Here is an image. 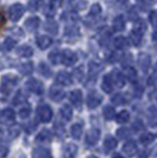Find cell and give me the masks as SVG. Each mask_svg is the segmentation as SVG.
I'll return each mask as SVG.
<instances>
[{"mask_svg": "<svg viewBox=\"0 0 157 158\" xmlns=\"http://www.w3.org/2000/svg\"><path fill=\"white\" fill-rule=\"evenodd\" d=\"M26 89L36 94H41L44 92V85L38 79H30L26 83Z\"/></svg>", "mask_w": 157, "mask_h": 158, "instance_id": "5", "label": "cell"}, {"mask_svg": "<svg viewBox=\"0 0 157 158\" xmlns=\"http://www.w3.org/2000/svg\"><path fill=\"white\" fill-rule=\"evenodd\" d=\"M32 158H52V155L45 148H37L33 150Z\"/></svg>", "mask_w": 157, "mask_h": 158, "instance_id": "20", "label": "cell"}, {"mask_svg": "<svg viewBox=\"0 0 157 158\" xmlns=\"http://www.w3.org/2000/svg\"><path fill=\"white\" fill-rule=\"evenodd\" d=\"M77 152H78V148L74 144H67L64 148V158H76L77 157Z\"/></svg>", "mask_w": 157, "mask_h": 158, "instance_id": "18", "label": "cell"}, {"mask_svg": "<svg viewBox=\"0 0 157 158\" xmlns=\"http://www.w3.org/2000/svg\"><path fill=\"white\" fill-rule=\"evenodd\" d=\"M20 135V126L14 125L6 130H0V137L4 139H14Z\"/></svg>", "mask_w": 157, "mask_h": 158, "instance_id": "7", "label": "cell"}, {"mask_svg": "<svg viewBox=\"0 0 157 158\" xmlns=\"http://www.w3.org/2000/svg\"><path fill=\"white\" fill-rule=\"evenodd\" d=\"M155 138H156V136H155L154 133H151V132H146V133H143V135L141 136L139 140H141V143H142V144L149 145L155 140Z\"/></svg>", "mask_w": 157, "mask_h": 158, "instance_id": "29", "label": "cell"}, {"mask_svg": "<svg viewBox=\"0 0 157 158\" xmlns=\"http://www.w3.org/2000/svg\"><path fill=\"white\" fill-rule=\"evenodd\" d=\"M82 133H83V125L76 123L71 126V136L74 139H79L82 137Z\"/></svg>", "mask_w": 157, "mask_h": 158, "instance_id": "28", "label": "cell"}, {"mask_svg": "<svg viewBox=\"0 0 157 158\" xmlns=\"http://www.w3.org/2000/svg\"><path fill=\"white\" fill-rule=\"evenodd\" d=\"M129 135H130V131H129L126 127H121V129H118L117 130V136L119 139L126 138Z\"/></svg>", "mask_w": 157, "mask_h": 158, "instance_id": "46", "label": "cell"}, {"mask_svg": "<svg viewBox=\"0 0 157 158\" xmlns=\"http://www.w3.org/2000/svg\"><path fill=\"white\" fill-rule=\"evenodd\" d=\"M73 77L77 79V80H82V79H83L84 73H83V67H82V66H79V67L73 70Z\"/></svg>", "mask_w": 157, "mask_h": 158, "instance_id": "47", "label": "cell"}, {"mask_svg": "<svg viewBox=\"0 0 157 158\" xmlns=\"http://www.w3.org/2000/svg\"><path fill=\"white\" fill-rule=\"evenodd\" d=\"M87 158H96V157H95V156H89Z\"/></svg>", "mask_w": 157, "mask_h": 158, "instance_id": "60", "label": "cell"}, {"mask_svg": "<svg viewBox=\"0 0 157 158\" xmlns=\"http://www.w3.org/2000/svg\"><path fill=\"white\" fill-rule=\"evenodd\" d=\"M102 12V7L99 4H93L90 8V15L91 17H96V15H98L99 13Z\"/></svg>", "mask_w": 157, "mask_h": 158, "instance_id": "44", "label": "cell"}, {"mask_svg": "<svg viewBox=\"0 0 157 158\" xmlns=\"http://www.w3.org/2000/svg\"><path fill=\"white\" fill-rule=\"evenodd\" d=\"M23 14H24V6L19 2L13 4L8 10V15L12 21H18L23 17Z\"/></svg>", "mask_w": 157, "mask_h": 158, "instance_id": "4", "label": "cell"}, {"mask_svg": "<svg viewBox=\"0 0 157 158\" xmlns=\"http://www.w3.org/2000/svg\"><path fill=\"white\" fill-rule=\"evenodd\" d=\"M125 27V21H124V18H123V15H118L113 20V30L116 31V32H121V31H123Z\"/></svg>", "mask_w": 157, "mask_h": 158, "instance_id": "26", "label": "cell"}, {"mask_svg": "<svg viewBox=\"0 0 157 158\" xmlns=\"http://www.w3.org/2000/svg\"><path fill=\"white\" fill-rule=\"evenodd\" d=\"M152 155H154V157H157V146H156V149L152 151Z\"/></svg>", "mask_w": 157, "mask_h": 158, "instance_id": "57", "label": "cell"}, {"mask_svg": "<svg viewBox=\"0 0 157 158\" xmlns=\"http://www.w3.org/2000/svg\"><path fill=\"white\" fill-rule=\"evenodd\" d=\"M19 71L21 72V74H24V76H28V74H31V73L33 72L32 63H30V61H26V63L21 64V65L19 66Z\"/></svg>", "mask_w": 157, "mask_h": 158, "instance_id": "31", "label": "cell"}, {"mask_svg": "<svg viewBox=\"0 0 157 158\" xmlns=\"http://www.w3.org/2000/svg\"><path fill=\"white\" fill-rule=\"evenodd\" d=\"M111 100L115 105H123V104H125V102H126V99L124 98V96H123L122 93H116V94L112 97Z\"/></svg>", "mask_w": 157, "mask_h": 158, "instance_id": "37", "label": "cell"}, {"mask_svg": "<svg viewBox=\"0 0 157 158\" xmlns=\"http://www.w3.org/2000/svg\"><path fill=\"white\" fill-rule=\"evenodd\" d=\"M49 59L51 60V63H52L53 65H57L59 64V61H60V52L59 51H53L49 54Z\"/></svg>", "mask_w": 157, "mask_h": 158, "instance_id": "41", "label": "cell"}, {"mask_svg": "<svg viewBox=\"0 0 157 158\" xmlns=\"http://www.w3.org/2000/svg\"><path fill=\"white\" fill-rule=\"evenodd\" d=\"M17 53H18V56L23 57V58H30L33 56V50L32 47H30L28 45H23L18 48Z\"/></svg>", "mask_w": 157, "mask_h": 158, "instance_id": "25", "label": "cell"}, {"mask_svg": "<svg viewBox=\"0 0 157 158\" xmlns=\"http://www.w3.org/2000/svg\"><path fill=\"white\" fill-rule=\"evenodd\" d=\"M138 66H139V69L143 71V72H146L148 71V69H149V66H150V56H148V54H145V53H141L139 56H138Z\"/></svg>", "mask_w": 157, "mask_h": 158, "instance_id": "11", "label": "cell"}, {"mask_svg": "<svg viewBox=\"0 0 157 158\" xmlns=\"http://www.w3.org/2000/svg\"><path fill=\"white\" fill-rule=\"evenodd\" d=\"M37 45L41 50H46L47 47H50L52 45V39L49 35H39L37 38Z\"/></svg>", "mask_w": 157, "mask_h": 158, "instance_id": "21", "label": "cell"}, {"mask_svg": "<svg viewBox=\"0 0 157 158\" xmlns=\"http://www.w3.org/2000/svg\"><path fill=\"white\" fill-rule=\"evenodd\" d=\"M142 93H143V89H142L141 86H136V87H135V96H136V97H141Z\"/></svg>", "mask_w": 157, "mask_h": 158, "instance_id": "52", "label": "cell"}, {"mask_svg": "<svg viewBox=\"0 0 157 158\" xmlns=\"http://www.w3.org/2000/svg\"><path fill=\"white\" fill-rule=\"evenodd\" d=\"M148 84H149V85H151V86H157V78H156V77H154V76H152V77H150V78H149V80H148Z\"/></svg>", "mask_w": 157, "mask_h": 158, "instance_id": "53", "label": "cell"}, {"mask_svg": "<svg viewBox=\"0 0 157 158\" xmlns=\"http://www.w3.org/2000/svg\"><path fill=\"white\" fill-rule=\"evenodd\" d=\"M30 114H31V107H30L28 105L24 106V107H21V109H20V111H19L20 118L26 119V118L30 117Z\"/></svg>", "mask_w": 157, "mask_h": 158, "instance_id": "42", "label": "cell"}, {"mask_svg": "<svg viewBox=\"0 0 157 158\" xmlns=\"http://www.w3.org/2000/svg\"><path fill=\"white\" fill-rule=\"evenodd\" d=\"M126 78L132 83H135L137 80V71L132 67H126Z\"/></svg>", "mask_w": 157, "mask_h": 158, "instance_id": "36", "label": "cell"}, {"mask_svg": "<svg viewBox=\"0 0 157 158\" xmlns=\"http://www.w3.org/2000/svg\"><path fill=\"white\" fill-rule=\"evenodd\" d=\"M14 46H15V40L12 39V38H6L4 44H2V48L5 51H11Z\"/></svg>", "mask_w": 157, "mask_h": 158, "instance_id": "39", "label": "cell"}, {"mask_svg": "<svg viewBox=\"0 0 157 158\" xmlns=\"http://www.w3.org/2000/svg\"><path fill=\"white\" fill-rule=\"evenodd\" d=\"M116 146H117V140H116V138H113L112 136H108V137L105 138L104 148H105V151L106 152L113 150Z\"/></svg>", "mask_w": 157, "mask_h": 158, "instance_id": "27", "label": "cell"}, {"mask_svg": "<svg viewBox=\"0 0 157 158\" xmlns=\"http://www.w3.org/2000/svg\"><path fill=\"white\" fill-rule=\"evenodd\" d=\"M148 122L150 126H157V107L155 106L148 109Z\"/></svg>", "mask_w": 157, "mask_h": 158, "instance_id": "22", "label": "cell"}, {"mask_svg": "<svg viewBox=\"0 0 157 158\" xmlns=\"http://www.w3.org/2000/svg\"><path fill=\"white\" fill-rule=\"evenodd\" d=\"M126 39H125L124 37H117L116 39L113 40V45L115 47L117 48V50H123L125 46H126Z\"/></svg>", "mask_w": 157, "mask_h": 158, "instance_id": "34", "label": "cell"}, {"mask_svg": "<svg viewBox=\"0 0 157 158\" xmlns=\"http://www.w3.org/2000/svg\"><path fill=\"white\" fill-rule=\"evenodd\" d=\"M155 71L157 72V64H156V66H155Z\"/></svg>", "mask_w": 157, "mask_h": 158, "instance_id": "61", "label": "cell"}, {"mask_svg": "<svg viewBox=\"0 0 157 158\" xmlns=\"http://www.w3.org/2000/svg\"><path fill=\"white\" fill-rule=\"evenodd\" d=\"M132 129H134L135 131H141V130H143V129H144L143 123H142L141 120L135 122V123H134V125H132Z\"/></svg>", "mask_w": 157, "mask_h": 158, "instance_id": "50", "label": "cell"}, {"mask_svg": "<svg viewBox=\"0 0 157 158\" xmlns=\"http://www.w3.org/2000/svg\"><path fill=\"white\" fill-rule=\"evenodd\" d=\"M14 119H15V113L12 109H4L0 112V120L2 123L10 124V123H13Z\"/></svg>", "mask_w": 157, "mask_h": 158, "instance_id": "9", "label": "cell"}, {"mask_svg": "<svg viewBox=\"0 0 157 158\" xmlns=\"http://www.w3.org/2000/svg\"><path fill=\"white\" fill-rule=\"evenodd\" d=\"M123 151L126 156H135L136 155V152H137V145L135 142H132V140H129V142H126L124 145H123Z\"/></svg>", "mask_w": 157, "mask_h": 158, "instance_id": "19", "label": "cell"}, {"mask_svg": "<svg viewBox=\"0 0 157 158\" xmlns=\"http://www.w3.org/2000/svg\"><path fill=\"white\" fill-rule=\"evenodd\" d=\"M39 24H40L39 18H37V17H31V18H28V19L25 21V27H26L28 31H34V30L38 28Z\"/></svg>", "mask_w": 157, "mask_h": 158, "instance_id": "23", "label": "cell"}, {"mask_svg": "<svg viewBox=\"0 0 157 158\" xmlns=\"http://www.w3.org/2000/svg\"><path fill=\"white\" fill-rule=\"evenodd\" d=\"M79 30L77 26H69L65 30V35L67 37H73V35H79Z\"/></svg>", "mask_w": 157, "mask_h": 158, "instance_id": "43", "label": "cell"}, {"mask_svg": "<svg viewBox=\"0 0 157 158\" xmlns=\"http://www.w3.org/2000/svg\"><path fill=\"white\" fill-rule=\"evenodd\" d=\"M37 114H38V118L43 122V123H49L51 122V119L53 117V113L51 107L46 104H43V105H39L38 109H37Z\"/></svg>", "mask_w": 157, "mask_h": 158, "instance_id": "2", "label": "cell"}, {"mask_svg": "<svg viewBox=\"0 0 157 158\" xmlns=\"http://www.w3.org/2000/svg\"><path fill=\"white\" fill-rule=\"evenodd\" d=\"M58 28H59V26L56 21H47L45 24L46 31L50 33H53V34H57V33H58Z\"/></svg>", "mask_w": 157, "mask_h": 158, "instance_id": "33", "label": "cell"}, {"mask_svg": "<svg viewBox=\"0 0 157 158\" xmlns=\"http://www.w3.org/2000/svg\"><path fill=\"white\" fill-rule=\"evenodd\" d=\"M112 158H124V157H123L122 155H119V153H115V155H113V157H112Z\"/></svg>", "mask_w": 157, "mask_h": 158, "instance_id": "56", "label": "cell"}, {"mask_svg": "<svg viewBox=\"0 0 157 158\" xmlns=\"http://www.w3.org/2000/svg\"><path fill=\"white\" fill-rule=\"evenodd\" d=\"M4 24H5V17H4V14L0 12V28L4 26Z\"/></svg>", "mask_w": 157, "mask_h": 158, "instance_id": "54", "label": "cell"}, {"mask_svg": "<svg viewBox=\"0 0 157 158\" xmlns=\"http://www.w3.org/2000/svg\"><path fill=\"white\" fill-rule=\"evenodd\" d=\"M129 119H130V113L126 111V110H123V111H121L117 114V122L119 124H125V123H128Z\"/></svg>", "mask_w": 157, "mask_h": 158, "instance_id": "32", "label": "cell"}, {"mask_svg": "<svg viewBox=\"0 0 157 158\" xmlns=\"http://www.w3.org/2000/svg\"><path fill=\"white\" fill-rule=\"evenodd\" d=\"M71 5L73 8L80 11V10H84L86 7V1L85 0H72Z\"/></svg>", "mask_w": 157, "mask_h": 158, "instance_id": "40", "label": "cell"}, {"mask_svg": "<svg viewBox=\"0 0 157 158\" xmlns=\"http://www.w3.org/2000/svg\"><path fill=\"white\" fill-rule=\"evenodd\" d=\"M60 61L66 66H72L77 61V54L71 50H63L60 52Z\"/></svg>", "mask_w": 157, "mask_h": 158, "instance_id": "3", "label": "cell"}, {"mask_svg": "<svg viewBox=\"0 0 157 158\" xmlns=\"http://www.w3.org/2000/svg\"><path fill=\"white\" fill-rule=\"evenodd\" d=\"M25 99H26V97L24 96V93L21 92V91H19V92H18L17 94H15V96H14L13 104H14V105H18V104H20V103L25 102Z\"/></svg>", "mask_w": 157, "mask_h": 158, "instance_id": "45", "label": "cell"}, {"mask_svg": "<svg viewBox=\"0 0 157 158\" xmlns=\"http://www.w3.org/2000/svg\"><path fill=\"white\" fill-rule=\"evenodd\" d=\"M149 21L154 27H157V12H151L149 15Z\"/></svg>", "mask_w": 157, "mask_h": 158, "instance_id": "48", "label": "cell"}, {"mask_svg": "<svg viewBox=\"0 0 157 158\" xmlns=\"http://www.w3.org/2000/svg\"><path fill=\"white\" fill-rule=\"evenodd\" d=\"M19 79L18 77H15L13 74H6L2 77V80H1V86H0V91L1 93H5V94H8V93L12 91L14 86L18 84Z\"/></svg>", "mask_w": 157, "mask_h": 158, "instance_id": "1", "label": "cell"}, {"mask_svg": "<svg viewBox=\"0 0 157 158\" xmlns=\"http://www.w3.org/2000/svg\"><path fill=\"white\" fill-rule=\"evenodd\" d=\"M111 78H112V81H113V84L118 87H123L125 85V77L124 74L122 72H119L117 70H115L111 74Z\"/></svg>", "mask_w": 157, "mask_h": 158, "instance_id": "17", "label": "cell"}, {"mask_svg": "<svg viewBox=\"0 0 157 158\" xmlns=\"http://www.w3.org/2000/svg\"><path fill=\"white\" fill-rule=\"evenodd\" d=\"M138 1H139V2H142V4H144V2H146L148 0H138Z\"/></svg>", "mask_w": 157, "mask_h": 158, "instance_id": "58", "label": "cell"}, {"mask_svg": "<svg viewBox=\"0 0 157 158\" xmlns=\"http://www.w3.org/2000/svg\"><path fill=\"white\" fill-rule=\"evenodd\" d=\"M102 100H103V97L97 91H91V92L87 94L86 103H87V106L90 109H96V107H98L100 105Z\"/></svg>", "mask_w": 157, "mask_h": 158, "instance_id": "6", "label": "cell"}, {"mask_svg": "<svg viewBox=\"0 0 157 158\" xmlns=\"http://www.w3.org/2000/svg\"><path fill=\"white\" fill-rule=\"evenodd\" d=\"M142 37H143V30L139 28L138 26L136 27V28H134L130 32V41L134 45H136V46L141 44Z\"/></svg>", "mask_w": 157, "mask_h": 158, "instance_id": "13", "label": "cell"}, {"mask_svg": "<svg viewBox=\"0 0 157 158\" xmlns=\"http://www.w3.org/2000/svg\"><path fill=\"white\" fill-rule=\"evenodd\" d=\"M102 89L105 93H110L113 90V81H112L111 74H105L102 80Z\"/></svg>", "mask_w": 157, "mask_h": 158, "instance_id": "15", "label": "cell"}, {"mask_svg": "<svg viewBox=\"0 0 157 158\" xmlns=\"http://www.w3.org/2000/svg\"><path fill=\"white\" fill-rule=\"evenodd\" d=\"M117 1H119V2H124L125 0H117Z\"/></svg>", "mask_w": 157, "mask_h": 158, "instance_id": "59", "label": "cell"}, {"mask_svg": "<svg viewBox=\"0 0 157 158\" xmlns=\"http://www.w3.org/2000/svg\"><path fill=\"white\" fill-rule=\"evenodd\" d=\"M51 139H52V132L47 129L41 130L36 137V140L38 143H49V142H51Z\"/></svg>", "mask_w": 157, "mask_h": 158, "instance_id": "16", "label": "cell"}, {"mask_svg": "<svg viewBox=\"0 0 157 158\" xmlns=\"http://www.w3.org/2000/svg\"><path fill=\"white\" fill-rule=\"evenodd\" d=\"M103 116L106 120H112V119L116 117V112H115V109L110 105H106L103 110Z\"/></svg>", "mask_w": 157, "mask_h": 158, "instance_id": "30", "label": "cell"}, {"mask_svg": "<svg viewBox=\"0 0 157 158\" xmlns=\"http://www.w3.org/2000/svg\"><path fill=\"white\" fill-rule=\"evenodd\" d=\"M56 81H57V84L62 86H69L72 84V77L65 71H62V72H59L57 74Z\"/></svg>", "mask_w": 157, "mask_h": 158, "instance_id": "10", "label": "cell"}, {"mask_svg": "<svg viewBox=\"0 0 157 158\" xmlns=\"http://www.w3.org/2000/svg\"><path fill=\"white\" fill-rule=\"evenodd\" d=\"M70 102L72 103V105L76 107H80L82 103H83V93L79 90H73L70 93Z\"/></svg>", "mask_w": 157, "mask_h": 158, "instance_id": "12", "label": "cell"}, {"mask_svg": "<svg viewBox=\"0 0 157 158\" xmlns=\"http://www.w3.org/2000/svg\"><path fill=\"white\" fill-rule=\"evenodd\" d=\"M99 138H100V131H99L98 129H91L90 131L87 132V135H86V138H85V142L87 145H96L98 143Z\"/></svg>", "mask_w": 157, "mask_h": 158, "instance_id": "8", "label": "cell"}, {"mask_svg": "<svg viewBox=\"0 0 157 158\" xmlns=\"http://www.w3.org/2000/svg\"><path fill=\"white\" fill-rule=\"evenodd\" d=\"M60 116H62V118L64 119V120L69 122L72 118V116H73V110H72L71 106L70 105L62 106V109H60Z\"/></svg>", "mask_w": 157, "mask_h": 158, "instance_id": "24", "label": "cell"}, {"mask_svg": "<svg viewBox=\"0 0 157 158\" xmlns=\"http://www.w3.org/2000/svg\"><path fill=\"white\" fill-rule=\"evenodd\" d=\"M8 155V148L0 143V158H5Z\"/></svg>", "mask_w": 157, "mask_h": 158, "instance_id": "49", "label": "cell"}, {"mask_svg": "<svg viewBox=\"0 0 157 158\" xmlns=\"http://www.w3.org/2000/svg\"><path fill=\"white\" fill-rule=\"evenodd\" d=\"M148 157H149L148 152L143 151V152H139V153H138V157L137 158H148Z\"/></svg>", "mask_w": 157, "mask_h": 158, "instance_id": "55", "label": "cell"}, {"mask_svg": "<svg viewBox=\"0 0 157 158\" xmlns=\"http://www.w3.org/2000/svg\"><path fill=\"white\" fill-rule=\"evenodd\" d=\"M50 98L54 102H60V100L65 98V92H64V90H62L59 87L52 86L51 90H50Z\"/></svg>", "mask_w": 157, "mask_h": 158, "instance_id": "14", "label": "cell"}, {"mask_svg": "<svg viewBox=\"0 0 157 158\" xmlns=\"http://www.w3.org/2000/svg\"><path fill=\"white\" fill-rule=\"evenodd\" d=\"M39 72L41 76H44L46 78L51 76V70H50V67L46 65L45 63H40L39 64Z\"/></svg>", "mask_w": 157, "mask_h": 158, "instance_id": "38", "label": "cell"}, {"mask_svg": "<svg viewBox=\"0 0 157 158\" xmlns=\"http://www.w3.org/2000/svg\"><path fill=\"white\" fill-rule=\"evenodd\" d=\"M54 11H56V10L50 5L49 8H46V15H47V17H53V15H54Z\"/></svg>", "mask_w": 157, "mask_h": 158, "instance_id": "51", "label": "cell"}, {"mask_svg": "<svg viewBox=\"0 0 157 158\" xmlns=\"http://www.w3.org/2000/svg\"><path fill=\"white\" fill-rule=\"evenodd\" d=\"M44 1L43 0H30L28 1V8L31 11H38L40 7L43 6Z\"/></svg>", "mask_w": 157, "mask_h": 158, "instance_id": "35", "label": "cell"}]
</instances>
